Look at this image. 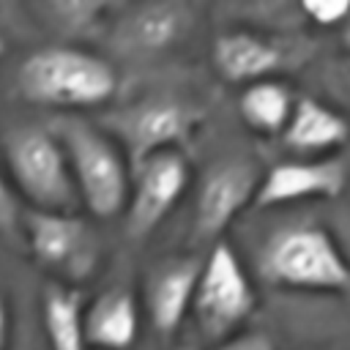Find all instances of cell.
I'll return each mask as SVG.
<instances>
[{
  "instance_id": "cb8c5ba5",
  "label": "cell",
  "mask_w": 350,
  "mask_h": 350,
  "mask_svg": "<svg viewBox=\"0 0 350 350\" xmlns=\"http://www.w3.org/2000/svg\"><path fill=\"white\" fill-rule=\"evenodd\" d=\"M180 350H186V347H180Z\"/></svg>"
},
{
  "instance_id": "5bb4252c",
  "label": "cell",
  "mask_w": 350,
  "mask_h": 350,
  "mask_svg": "<svg viewBox=\"0 0 350 350\" xmlns=\"http://www.w3.org/2000/svg\"><path fill=\"white\" fill-rule=\"evenodd\" d=\"M282 49L254 33H221L213 44V66L230 82H262L282 66Z\"/></svg>"
},
{
  "instance_id": "8992f818",
  "label": "cell",
  "mask_w": 350,
  "mask_h": 350,
  "mask_svg": "<svg viewBox=\"0 0 350 350\" xmlns=\"http://www.w3.org/2000/svg\"><path fill=\"white\" fill-rule=\"evenodd\" d=\"M25 246L41 268L71 284L85 282L98 265V238L74 213L25 211Z\"/></svg>"
},
{
  "instance_id": "7a4b0ae2",
  "label": "cell",
  "mask_w": 350,
  "mask_h": 350,
  "mask_svg": "<svg viewBox=\"0 0 350 350\" xmlns=\"http://www.w3.org/2000/svg\"><path fill=\"white\" fill-rule=\"evenodd\" d=\"M115 88V68L104 57L77 46L38 49L19 68V90L46 107H98L112 98Z\"/></svg>"
},
{
  "instance_id": "ffe728a7",
  "label": "cell",
  "mask_w": 350,
  "mask_h": 350,
  "mask_svg": "<svg viewBox=\"0 0 350 350\" xmlns=\"http://www.w3.org/2000/svg\"><path fill=\"white\" fill-rule=\"evenodd\" d=\"M52 14H57V22H63L71 30H82L96 22L101 11H107L104 3H55L49 5Z\"/></svg>"
},
{
  "instance_id": "44dd1931",
  "label": "cell",
  "mask_w": 350,
  "mask_h": 350,
  "mask_svg": "<svg viewBox=\"0 0 350 350\" xmlns=\"http://www.w3.org/2000/svg\"><path fill=\"white\" fill-rule=\"evenodd\" d=\"M216 350H276V345L262 331H243V334H235V336L219 342Z\"/></svg>"
},
{
  "instance_id": "277c9868",
  "label": "cell",
  "mask_w": 350,
  "mask_h": 350,
  "mask_svg": "<svg viewBox=\"0 0 350 350\" xmlns=\"http://www.w3.org/2000/svg\"><path fill=\"white\" fill-rule=\"evenodd\" d=\"M5 159L16 191L33 211L71 213L79 191L60 137L41 126L14 129L5 139Z\"/></svg>"
},
{
  "instance_id": "8fae6325",
  "label": "cell",
  "mask_w": 350,
  "mask_h": 350,
  "mask_svg": "<svg viewBox=\"0 0 350 350\" xmlns=\"http://www.w3.org/2000/svg\"><path fill=\"white\" fill-rule=\"evenodd\" d=\"M202 260L170 257L150 268L145 279V312L159 336H172L194 306Z\"/></svg>"
},
{
  "instance_id": "ac0fdd59",
  "label": "cell",
  "mask_w": 350,
  "mask_h": 350,
  "mask_svg": "<svg viewBox=\"0 0 350 350\" xmlns=\"http://www.w3.org/2000/svg\"><path fill=\"white\" fill-rule=\"evenodd\" d=\"M0 238L25 246V211L19 208L16 191L8 186L3 175H0Z\"/></svg>"
},
{
  "instance_id": "5b68a950",
  "label": "cell",
  "mask_w": 350,
  "mask_h": 350,
  "mask_svg": "<svg viewBox=\"0 0 350 350\" xmlns=\"http://www.w3.org/2000/svg\"><path fill=\"white\" fill-rule=\"evenodd\" d=\"M257 295L238 260V254L216 241L202 260L191 314L205 339L224 342L235 336V328L254 312Z\"/></svg>"
},
{
  "instance_id": "ba28073f",
  "label": "cell",
  "mask_w": 350,
  "mask_h": 350,
  "mask_svg": "<svg viewBox=\"0 0 350 350\" xmlns=\"http://www.w3.org/2000/svg\"><path fill=\"white\" fill-rule=\"evenodd\" d=\"M189 161L180 150H164L134 167L131 197L126 208V235L139 241L150 235L189 189Z\"/></svg>"
},
{
  "instance_id": "2e32d148",
  "label": "cell",
  "mask_w": 350,
  "mask_h": 350,
  "mask_svg": "<svg viewBox=\"0 0 350 350\" xmlns=\"http://www.w3.org/2000/svg\"><path fill=\"white\" fill-rule=\"evenodd\" d=\"M298 98L293 96V90L284 82L276 79H262V82H252L243 88L241 98H238V109L243 123L257 131V134H284L293 109H295Z\"/></svg>"
},
{
  "instance_id": "d6986e66",
  "label": "cell",
  "mask_w": 350,
  "mask_h": 350,
  "mask_svg": "<svg viewBox=\"0 0 350 350\" xmlns=\"http://www.w3.org/2000/svg\"><path fill=\"white\" fill-rule=\"evenodd\" d=\"M304 16L320 27H334V25H347L350 19V0H309L301 5Z\"/></svg>"
},
{
  "instance_id": "30bf717a",
  "label": "cell",
  "mask_w": 350,
  "mask_h": 350,
  "mask_svg": "<svg viewBox=\"0 0 350 350\" xmlns=\"http://www.w3.org/2000/svg\"><path fill=\"white\" fill-rule=\"evenodd\" d=\"M347 186V164L342 159H293L262 175L254 205L276 208L301 200H334Z\"/></svg>"
},
{
  "instance_id": "6da1fadb",
  "label": "cell",
  "mask_w": 350,
  "mask_h": 350,
  "mask_svg": "<svg viewBox=\"0 0 350 350\" xmlns=\"http://www.w3.org/2000/svg\"><path fill=\"white\" fill-rule=\"evenodd\" d=\"M52 131L66 148L82 205L98 219L126 213L134 170L118 139L107 129L71 115L60 118Z\"/></svg>"
},
{
  "instance_id": "603a6c76",
  "label": "cell",
  "mask_w": 350,
  "mask_h": 350,
  "mask_svg": "<svg viewBox=\"0 0 350 350\" xmlns=\"http://www.w3.org/2000/svg\"><path fill=\"white\" fill-rule=\"evenodd\" d=\"M342 41H345V46L350 49V19H347V25L342 27Z\"/></svg>"
},
{
  "instance_id": "7402d4cb",
  "label": "cell",
  "mask_w": 350,
  "mask_h": 350,
  "mask_svg": "<svg viewBox=\"0 0 350 350\" xmlns=\"http://www.w3.org/2000/svg\"><path fill=\"white\" fill-rule=\"evenodd\" d=\"M8 336H11V314H8L5 295L0 293V350L8 347Z\"/></svg>"
},
{
  "instance_id": "3957f363",
  "label": "cell",
  "mask_w": 350,
  "mask_h": 350,
  "mask_svg": "<svg viewBox=\"0 0 350 350\" xmlns=\"http://www.w3.org/2000/svg\"><path fill=\"white\" fill-rule=\"evenodd\" d=\"M260 273L271 284L317 293H345L350 262L334 235L317 224H295L273 232L260 252Z\"/></svg>"
},
{
  "instance_id": "9a60e30c",
  "label": "cell",
  "mask_w": 350,
  "mask_h": 350,
  "mask_svg": "<svg viewBox=\"0 0 350 350\" xmlns=\"http://www.w3.org/2000/svg\"><path fill=\"white\" fill-rule=\"evenodd\" d=\"M189 27V11L180 3H150L134 8L118 27V41L134 52H159L172 46Z\"/></svg>"
},
{
  "instance_id": "e0dca14e",
  "label": "cell",
  "mask_w": 350,
  "mask_h": 350,
  "mask_svg": "<svg viewBox=\"0 0 350 350\" xmlns=\"http://www.w3.org/2000/svg\"><path fill=\"white\" fill-rule=\"evenodd\" d=\"M44 331L49 350H88L82 295L68 284H52L44 293Z\"/></svg>"
},
{
  "instance_id": "4fadbf2b",
  "label": "cell",
  "mask_w": 350,
  "mask_h": 350,
  "mask_svg": "<svg viewBox=\"0 0 350 350\" xmlns=\"http://www.w3.org/2000/svg\"><path fill=\"white\" fill-rule=\"evenodd\" d=\"M139 331V304L131 290L101 293L85 309V334L93 350H129Z\"/></svg>"
},
{
  "instance_id": "9c48e42d",
  "label": "cell",
  "mask_w": 350,
  "mask_h": 350,
  "mask_svg": "<svg viewBox=\"0 0 350 350\" xmlns=\"http://www.w3.org/2000/svg\"><path fill=\"white\" fill-rule=\"evenodd\" d=\"M262 175L249 159H224L213 164L197 189L194 200V238L213 241L224 227L257 197Z\"/></svg>"
},
{
  "instance_id": "52a82bcc",
  "label": "cell",
  "mask_w": 350,
  "mask_h": 350,
  "mask_svg": "<svg viewBox=\"0 0 350 350\" xmlns=\"http://www.w3.org/2000/svg\"><path fill=\"white\" fill-rule=\"evenodd\" d=\"M197 120H200V112L186 104L150 98L107 115L104 126L118 139V145L123 148L134 170L156 153L178 150L191 137V129Z\"/></svg>"
},
{
  "instance_id": "7c38bea8",
  "label": "cell",
  "mask_w": 350,
  "mask_h": 350,
  "mask_svg": "<svg viewBox=\"0 0 350 350\" xmlns=\"http://www.w3.org/2000/svg\"><path fill=\"white\" fill-rule=\"evenodd\" d=\"M350 139V123L336 109L317 98H298L293 118L282 134L284 148L301 153L304 159H325L331 150Z\"/></svg>"
}]
</instances>
